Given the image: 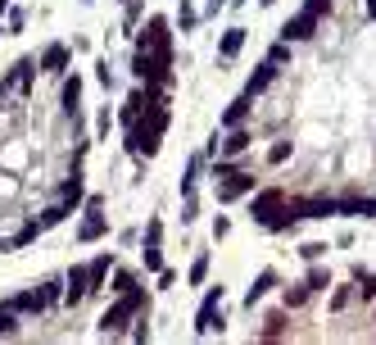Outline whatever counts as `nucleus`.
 Returning <instances> with one entry per match:
<instances>
[{"mask_svg":"<svg viewBox=\"0 0 376 345\" xmlns=\"http://www.w3.org/2000/svg\"><path fill=\"white\" fill-rule=\"evenodd\" d=\"M140 309H150V295L140 291V286H132V291H123L118 300H114L105 313H100V332H105V336L123 332V323H132V318H136Z\"/></svg>","mask_w":376,"mask_h":345,"instance_id":"1","label":"nucleus"},{"mask_svg":"<svg viewBox=\"0 0 376 345\" xmlns=\"http://www.w3.org/2000/svg\"><path fill=\"white\" fill-rule=\"evenodd\" d=\"M136 50H154L163 64H172V28H168L163 14H150V19H145V28L136 32Z\"/></svg>","mask_w":376,"mask_h":345,"instance_id":"2","label":"nucleus"},{"mask_svg":"<svg viewBox=\"0 0 376 345\" xmlns=\"http://www.w3.org/2000/svg\"><path fill=\"white\" fill-rule=\"evenodd\" d=\"M222 286H209L205 291V300H200V313H195V336H209L218 327L222 332Z\"/></svg>","mask_w":376,"mask_h":345,"instance_id":"3","label":"nucleus"},{"mask_svg":"<svg viewBox=\"0 0 376 345\" xmlns=\"http://www.w3.org/2000/svg\"><path fill=\"white\" fill-rule=\"evenodd\" d=\"M286 200H291V195L281 191V186H263V191H254V200H249V218H254L258 227H268V218L277 214Z\"/></svg>","mask_w":376,"mask_h":345,"instance_id":"4","label":"nucleus"},{"mask_svg":"<svg viewBox=\"0 0 376 345\" xmlns=\"http://www.w3.org/2000/svg\"><path fill=\"white\" fill-rule=\"evenodd\" d=\"M64 282H68V291H64V304H82L86 295H96V286H91V264H73Z\"/></svg>","mask_w":376,"mask_h":345,"instance_id":"5","label":"nucleus"},{"mask_svg":"<svg viewBox=\"0 0 376 345\" xmlns=\"http://www.w3.org/2000/svg\"><path fill=\"white\" fill-rule=\"evenodd\" d=\"M313 32H317V14H309V10H300L295 19L281 23V41H309Z\"/></svg>","mask_w":376,"mask_h":345,"instance_id":"6","label":"nucleus"},{"mask_svg":"<svg viewBox=\"0 0 376 345\" xmlns=\"http://www.w3.org/2000/svg\"><path fill=\"white\" fill-rule=\"evenodd\" d=\"M258 191V177H249V172H236V177H227V182H218V200L222 205H231V200H240V195Z\"/></svg>","mask_w":376,"mask_h":345,"instance_id":"7","label":"nucleus"},{"mask_svg":"<svg viewBox=\"0 0 376 345\" xmlns=\"http://www.w3.org/2000/svg\"><path fill=\"white\" fill-rule=\"evenodd\" d=\"M36 64H41V73H50V77H59L68 68V46L64 41H50L41 50V59H36Z\"/></svg>","mask_w":376,"mask_h":345,"instance_id":"8","label":"nucleus"},{"mask_svg":"<svg viewBox=\"0 0 376 345\" xmlns=\"http://www.w3.org/2000/svg\"><path fill=\"white\" fill-rule=\"evenodd\" d=\"M249 109H254V96L249 91H240L231 105H227V114H222V128L231 132V128H245V119H249Z\"/></svg>","mask_w":376,"mask_h":345,"instance_id":"9","label":"nucleus"},{"mask_svg":"<svg viewBox=\"0 0 376 345\" xmlns=\"http://www.w3.org/2000/svg\"><path fill=\"white\" fill-rule=\"evenodd\" d=\"M272 82H277V64H272V59H263V64H258L254 73H249L245 91H249V96H263V91H268Z\"/></svg>","mask_w":376,"mask_h":345,"instance_id":"10","label":"nucleus"},{"mask_svg":"<svg viewBox=\"0 0 376 345\" xmlns=\"http://www.w3.org/2000/svg\"><path fill=\"white\" fill-rule=\"evenodd\" d=\"M5 304H14L19 313H41V309H50V304H45V291H41V286H36V291H19V295H10Z\"/></svg>","mask_w":376,"mask_h":345,"instance_id":"11","label":"nucleus"},{"mask_svg":"<svg viewBox=\"0 0 376 345\" xmlns=\"http://www.w3.org/2000/svg\"><path fill=\"white\" fill-rule=\"evenodd\" d=\"M272 286H277V268H263V273H258V277H254V286H249V291H245V309H254V304L263 300V295H268Z\"/></svg>","mask_w":376,"mask_h":345,"instance_id":"12","label":"nucleus"},{"mask_svg":"<svg viewBox=\"0 0 376 345\" xmlns=\"http://www.w3.org/2000/svg\"><path fill=\"white\" fill-rule=\"evenodd\" d=\"M240 50H245V28L236 23V28H227V32H222V41H218V55H222V59H236Z\"/></svg>","mask_w":376,"mask_h":345,"instance_id":"13","label":"nucleus"},{"mask_svg":"<svg viewBox=\"0 0 376 345\" xmlns=\"http://www.w3.org/2000/svg\"><path fill=\"white\" fill-rule=\"evenodd\" d=\"M249 146H254V137H249L245 128H231L222 141H218V150H222V155H245Z\"/></svg>","mask_w":376,"mask_h":345,"instance_id":"14","label":"nucleus"},{"mask_svg":"<svg viewBox=\"0 0 376 345\" xmlns=\"http://www.w3.org/2000/svg\"><path fill=\"white\" fill-rule=\"evenodd\" d=\"M59 200H64L68 209H77L86 200V182H82V172H73V177H68L64 186H59Z\"/></svg>","mask_w":376,"mask_h":345,"instance_id":"15","label":"nucleus"},{"mask_svg":"<svg viewBox=\"0 0 376 345\" xmlns=\"http://www.w3.org/2000/svg\"><path fill=\"white\" fill-rule=\"evenodd\" d=\"M205 159H209V150L191 155V164H186V172H182V195H195V182H200V172H205Z\"/></svg>","mask_w":376,"mask_h":345,"instance_id":"16","label":"nucleus"},{"mask_svg":"<svg viewBox=\"0 0 376 345\" xmlns=\"http://www.w3.org/2000/svg\"><path fill=\"white\" fill-rule=\"evenodd\" d=\"M105 232H109L105 214H86V218H82V227H77V241H100Z\"/></svg>","mask_w":376,"mask_h":345,"instance_id":"17","label":"nucleus"},{"mask_svg":"<svg viewBox=\"0 0 376 345\" xmlns=\"http://www.w3.org/2000/svg\"><path fill=\"white\" fill-rule=\"evenodd\" d=\"M286 327H291V318H286V309H277V313H268L263 318V341H277V336H286Z\"/></svg>","mask_w":376,"mask_h":345,"instance_id":"18","label":"nucleus"},{"mask_svg":"<svg viewBox=\"0 0 376 345\" xmlns=\"http://www.w3.org/2000/svg\"><path fill=\"white\" fill-rule=\"evenodd\" d=\"M109 268H114V255H109V250H105V255H96V259H91V286H96V291L105 286Z\"/></svg>","mask_w":376,"mask_h":345,"instance_id":"19","label":"nucleus"},{"mask_svg":"<svg viewBox=\"0 0 376 345\" xmlns=\"http://www.w3.org/2000/svg\"><path fill=\"white\" fill-rule=\"evenodd\" d=\"M77 100H82V77H64V109L68 114H77Z\"/></svg>","mask_w":376,"mask_h":345,"instance_id":"20","label":"nucleus"},{"mask_svg":"<svg viewBox=\"0 0 376 345\" xmlns=\"http://www.w3.org/2000/svg\"><path fill=\"white\" fill-rule=\"evenodd\" d=\"M309 295H313L309 282H304V286H286V309H304V304H309Z\"/></svg>","mask_w":376,"mask_h":345,"instance_id":"21","label":"nucleus"},{"mask_svg":"<svg viewBox=\"0 0 376 345\" xmlns=\"http://www.w3.org/2000/svg\"><path fill=\"white\" fill-rule=\"evenodd\" d=\"M19 332V309L14 304H0V336H14Z\"/></svg>","mask_w":376,"mask_h":345,"instance_id":"22","label":"nucleus"},{"mask_svg":"<svg viewBox=\"0 0 376 345\" xmlns=\"http://www.w3.org/2000/svg\"><path fill=\"white\" fill-rule=\"evenodd\" d=\"M205 277H209V250H200L191 264V286H205Z\"/></svg>","mask_w":376,"mask_h":345,"instance_id":"23","label":"nucleus"},{"mask_svg":"<svg viewBox=\"0 0 376 345\" xmlns=\"http://www.w3.org/2000/svg\"><path fill=\"white\" fill-rule=\"evenodd\" d=\"M132 286H136V273H132V268H114V286H109V291L123 295V291H132Z\"/></svg>","mask_w":376,"mask_h":345,"instance_id":"24","label":"nucleus"},{"mask_svg":"<svg viewBox=\"0 0 376 345\" xmlns=\"http://www.w3.org/2000/svg\"><path fill=\"white\" fill-rule=\"evenodd\" d=\"M64 218H68V205H64V200H59V205H50V209H45L41 218H36V223H41V227H59V223H64Z\"/></svg>","mask_w":376,"mask_h":345,"instance_id":"25","label":"nucleus"},{"mask_svg":"<svg viewBox=\"0 0 376 345\" xmlns=\"http://www.w3.org/2000/svg\"><path fill=\"white\" fill-rule=\"evenodd\" d=\"M304 282H309L313 291H326V286H331V273H326L322 264H313V268H309V277H304Z\"/></svg>","mask_w":376,"mask_h":345,"instance_id":"26","label":"nucleus"},{"mask_svg":"<svg viewBox=\"0 0 376 345\" xmlns=\"http://www.w3.org/2000/svg\"><path fill=\"white\" fill-rule=\"evenodd\" d=\"M41 291H45V304H59V300H64V291H68V282L50 277V282H41Z\"/></svg>","mask_w":376,"mask_h":345,"instance_id":"27","label":"nucleus"},{"mask_svg":"<svg viewBox=\"0 0 376 345\" xmlns=\"http://www.w3.org/2000/svg\"><path fill=\"white\" fill-rule=\"evenodd\" d=\"M41 232H45V227H41V223H23V232H19V237H14V250H23V246H32V241H36V237H41Z\"/></svg>","mask_w":376,"mask_h":345,"instance_id":"28","label":"nucleus"},{"mask_svg":"<svg viewBox=\"0 0 376 345\" xmlns=\"http://www.w3.org/2000/svg\"><path fill=\"white\" fill-rule=\"evenodd\" d=\"M236 172H240V164L227 155V159H218V164H213V182H227V177H236Z\"/></svg>","mask_w":376,"mask_h":345,"instance_id":"29","label":"nucleus"},{"mask_svg":"<svg viewBox=\"0 0 376 345\" xmlns=\"http://www.w3.org/2000/svg\"><path fill=\"white\" fill-rule=\"evenodd\" d=\"M177 23H182V32H191L195 23H200V14H195V5H191V0H182V10H177Z\"/></svg>","mask_w":376,"mask_h":345,"instance_id":"30","label":"nucleus"},{"mask_svg":"<svg viewBox=\"0 0 376 345\" xmlns=\"http://www.w3.org/2000/svg\"><path fill=\"white\" fill-rule=\"evenodd\" d=\"M140 255H145V273H163V250L159 246H145Z\"/></svg>","mask_w":376,"mask_h":345,"instance_id":"31","label":"nucleus"},{"mask_svg":"<svg viewBox=\"0 0 376 345\" xmlns=\"http://www.w3.org/2000/svg\"><path fill=\"white\" fill-rule=\"evenodd\" d=\"M268 59H272L277 68H286V64H291V41H277V46L268 50Z\"/></svg>","mask_w":376,"mask_h":345,"instance_id":"32","label":"nucleus"},{"mask_svg":"<svg viewBox=\"0 0 376 345\" xmlns=\"http://www.w3.org/2000/svg\"><path fill=\"white\" fill-rule=\"evenodd\" d=\"M300 255L309 259V264H317V259L326 255V241H304V246H300Z\"/></svg>","mask_w":376,"mask_h":345,"instance_id":"33","label":"nucleus"},{"mask_svg":"<svg viewBox=\"0 0 376 345\" xmlns=\"http://www.w3.org/2000/svg\"><path fill=\"white\" fill-rule=\"evenodd\" d=\"M286 159H291V141H277L268 150V164H286Z\"/></svg>","mask_w":376,"mask_h":345,"instance_id":"34","label":"nucleus"},{"mask_svg":"<svg viewBox=\"0 0 376 345\" xmlns=\"http://www.w3.org/2000/svg\"><path fill=\"white\" fill-rule=\"evenodd\" d=\"M159 241H163V223L150 218V223H145V246H159Z\"/></svg>","mask_w":376,"mask_h":345,"instance_id":"35","label":"nucleus"},{"mask_svg":"<svg viewBox=\"0 0 376 345\" xmlns=\"http://www.w3.org/2000/svg\"><path fill=\"white\" fill-rule=\"evenodd\" d=\"M354 286H335V295H331V309H344V304H349V300H354Z\"/></svg>","mask_w":376,"mask_h":345,"instance_id":"36","label":"nucleus"},{"mask_svg":"<svg viewBox=\"0 0 376 345\" xmlns=\"http://www.w3.org/2000/svg\"><path fill=\"white\" fill-rule=\"evenodd\" d=\"M109 123H114V109H100V114H96V137H109Z\"/></svg>","mask_w":376,"mask_h":345,"instance_id":"37","label":"nucleus"},{"mask_svg":"<svg viewBox=\"0 0 376 345\" xmlns=\"http://www.w3.org/2000/svg\"><path fill=\"white\" fill-rule=\"evenodd\" d=\"M358 295H363V300H376V273H367V277L358 282Z\"/></svg>","mask_w":376,"mask_h":345,"instance_id":"38","label":"nucleus"},{"mask_svg":"<svg viewBox=\"0 0 376 345\" xmlns=\"http://www.w3.org/2000/svg\"><path fill=\"white\" fill-rule=\"evenodd\" d=\"M140 19V0H127V14H123V28H136Z\"/></svg>","mask_w":376,"mask_h":345,"instance_id":"39","label":"nucleus"},{"mask_svg":"<svg viewBox=\"0 0 376 345\" xmlns=\"http://www.w3.org/2000/svg\"><path fill=\"white\" fill-rule=\"evenodd\" d=\"M186 205H182V223H195V214H200V209H195V195H182Z\"/></svg>","mask_w":376,"mask_h":345,"instance_id":"40","label":"nucleus"},{"mask_svg":"<svg viewBox=\"0 0 376 345\" xmlns=\"http://www.w3.org/2000/svg\"><path fill=\"white\" fill-rule=\"evenodd\" d=\"M304 10H309V14H317V19H322V14L331 10V0H304Z\"/></svg>","mask_w":376,"mask_h":345,"instance_id":"41","label":"nucleus"},{"mask_svg":"<svg viewBox=\"0 0 376 345\" xmlns=\"http://www.w3.org/2000/svg\"><path fill=\"white\" fill-rule=\"evenodd\" d=\"M96 77H100L105 86H114V68H109V59H100V64H96Z\"/></svg>","mask_w":376,"mask_h":345,"instance_id":"42","label":"nucleus"},{"mask_svg":"<svg viewBox=\"0 0 376 345\" xmlns=\"http://www.w3.org/2000/svg\"><path fill=\"white\" fill-rule=\"evenodd\" d=\"M5 23H10V32H23V23H28V14H23V10H10V19H5Z\"/></svg>","mask_w":376,"mask_h":345,"instance_id":"43","label":"nucleus"},{"mask_svg":"<svg viewBox=\"0 0 376 345\" xmlns=\"http://www.w3.org/2000/svg\"><path fill=\"white\" fill-rule=\"evenodd\" d=\"M227 232H231V223H227V218H213V241H222Z\"/></svg>","mask_w":376,"mask_h":345,"instance_id":"44","label":"nucleus"},{"mask_svg":"<svg viewBox=\"0 0 376 345\" xmlns=\"http://www.w3.org/2000/svg\"><path fill=\"white\" fill-rule=\"evenodd\" d=\"M105 209V195H86V214H100Z\"/></svg>","mask_w":376,"mask_h":345,"instance_id":"45","label":"nucleus"},{"mask_svg":"<svg viewBox=\"0 0 376 345\" xmlns=\"http://www.w3.org/2000/svg\"><path fill=\"white\" fill-rule=\"evenodd\" d=\"M367 14H372V19H376V0H367Z\"/></svg>","mask_w":376,"mask_h":345,"instance_id":"46","label":"nucleus"},{"mask_svg":"<svg viewBox=\"0 0 376 345\" xmlns=\"http://www.w3.org/2000/svg\"><path fill=\"white\" fill-rule=\"evenodd\" d=\"M258 5H277V0H258Z\"/></svg>","mask_w":376,"mask_h":345,"instance_id":"47","label":"nucleus"},{"mask_svg":"<svg viewBox=\"0 0 376 345\" xmlns=\"http://www.w3.org/2000/svg\"><path fill=\"white\" fill-rule=\"evenodd\" d=\"M82 5H91V0H82Z\"/></svg>","mask_w":376,"mask_h":345,"instance_id":"48","label":"nucleus"}]
</instances>
